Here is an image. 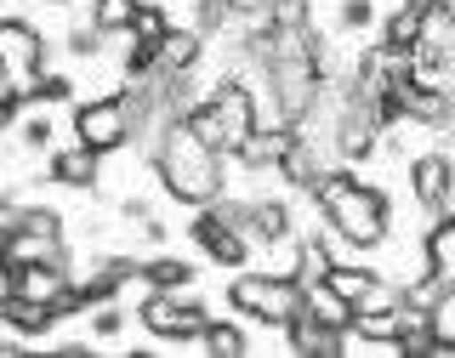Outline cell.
<instances>
[{"label": "cell", "instance_id": "cell-1", "mask_svg": "<svg viewBox=\"0 0 455 358\" xmlns=\"http://www.w3.org/2000/svg\"><path fill=\"white\" fill-rule=\"evenodd\" d=\"M307 199L319 205V217L336 227V239L347 251H381L387 245V227H393V199L364 182L347 160L324 165V177L307 188Z\"/></svg>", "mask_w": 455, "mask_h": 358}, {"label": "cell", "instance_id": "cell-2", "mask_svg": "<svg viewBox=\"0 0 455 358\" xmlns=\"http://www.w3.org/2000/svg\"><path fill=\"white\" fill-rule=\"evenodd\" d=\"M222 160L228 154L211 148V142H199L188 131V120H165L160 131H154V177H160L165 194L188 211L228 194V165Z\"/></svg>", "mask_w": 455, "mask_h": 358}, {"label": "cell", "instance_id": "cell-3", "mask_svg": "<svg viewBox=\"0 0 455 358\" xmlns=\"http://www.w3.org/2000/svg\"><path fill=\"white\" fill-rule=\"evenodd\" d=\"M302 302H307L302 284L274 279V274H234L228 279V307L256 319V324H274V330H284V324L302 313Z\"/></svg>", "mask_w": 455, "mask_h": 358}, {"label": "cell", "instance_id": "cell-4", "mask_svg": "<svg viewBox=\"0 0 455 358\" xmlns=\"http://www.w3.org/2000/svg\"><path fill=\"white\" fill-rule=\"evenodd\" d=\"M137 319H142V330L160 336V341H199V330L211 324V307L188 290H142Z\"/></svg>", "mask_w": 455, "mask_h": 358}, {"label": "cell", "instance_id": "cell-5", "mask_svg": "<svg viewBox=\"0 0 455 358\" xmlns=\"http://www.w3.org/2000/svg\"><path fill=\"white\" fill-rule=\"evenodd\" d=\"M132 137H137V120H132V103H125V91L92 97V103L75 108V142H85L92 154H120Z\"/></svg>", "mask_w": 455, "mask_h": 358}, {"label": "cell", "instance_id": "cell-6", "mask_svg": "<svg viewBox=\"0 0 455 358\" xmlns=\"http://www.w3.org/2000/svg\"><path fill=\"white\" fill-rule=\"evenodd\" d=\"M46 68V35L28 18H0V75L28 85Z\"/></svg>", "mask_w": 455, "mask_h": 358}, {"label": "cell", "instance_id": "cell-7", "mask_svg": "<svg viewBox=\"0 0 455 358\" xmlns=\"http://www.w3.org/2000/svg\"><path fill=\"white\" fill-rule=\"evenodd\" d=\"M410 194H416V205L427 217H438V211L455 205V154L444 148H427L410 160Z\"/></svg>", "mask_w": 455, "mask_h": 358}, {"label": "cell", "instance_id": "cell-8", "mask_svg": "<svg viewBox=\"0 0 455 358\" xmlns=\"http://www.w3.org/2000/svg\"><path fill=\"white\" fill-rule=\"evenodd\" d=\"M296 137H302V125H291V120H267L262 114V125L234 148V160L239 171H279V160L296 148Z\"/></svg>", "mask_w": 455, "mask_h": 358}, {"label": "cell", "instance_id": "cell-9", "mask_svg": "<svg viewBox=\"0 0 455 358\" xmlns=\"http://www.w3.org/2000/svg\"><path fill=\"white\" fill-rule=\"evenodd\" d=\"M211 103H217V114H222V125H228V142H245L256 125H262V108H256V91L239 75H222L217 85H211Z\"/></svg>", "mask_w": 455, "mask_h": 358}, {"label": "cell", "instance_id": "cell-10", "mask_svg": "<svg viewBox=\"0 0 455 358\" xmlns=\"http://www.w3.org/2000/svg\"><path fill=\"white\" fill-rule=\"evenodd\" d=\"M302 290H307V284H302ZM284 341H291V353H302V358H336V353L353 347V330H331V324L313 319V307L302 302V313L284 324Z\"/></svg>", "mask_w": 455, "mask_h": 358}, {"label": "cell", "instance_id": "cell-11", "mask_svg": "<svg viewBox=\"0 0 455 358\" xmlns=\"http://www.w3.org/2000/svg\"><path fill=\"white\" fill-rule=\"evenodd\" d=\"M46 177L63 182V188H97V177H103V154H92L85 142H75V148H52Z\"/></svg>", "mask_w": 455, "mask_h": 358}, {"label": "cell", "instance_id": "cell-12", "mask_svg": "<svg viewBox=\"0 0 455 358\" xmlns=\"http://www.w3.org/2000/svg\"><path fill=\"white\" fill-rule=\"evenodd\" d=\"M75 279V262H18V296L57 302V290Z\"/></svg>", "mask_w": 455, "mask_h": 358}, {"label": "cell", "instance_id": "cell-13", "mask_svg": "<svg viewBox=\"0 0 455 358\" xmlns=\"http://www.w3.org/2000/svg\"><path fill=\"white\" fill-rule=\"evenodd\" d=\"M421 267H433V274L455 279V205L438 211L433 227H427V239H421Z\"/></svg>", "mask_w": 455, "mask_h": 358}, {"label": "cell", "instance_id": "cell-14", "mask_svg": "<svg viewBox=\"0 0 455 358\" xmlns=\"http://www.w3.org/2000/svg\"><path fill=\"white\" fill-rule=\"evenodd\" d=\"M0 324H6V330H18V336H46L52 324H57V313H52V302H35V296H18V290H12L6 302H0Z\"/></svg>", "mask_w": 455, "mask_h": 358}, {"label": "cell", "instance_id": "cell-15", "mask_svg": "<svg viewBox=\"0 0 455 358\" xmlns=\"http://www.w3.org/2000/svg\"><path fill=\"white\" fill-rule=\"evenodd\" d=\"M267 274L274 279H291V284H302L307 279V234H279V239H267Z\"/></svg>", "mask_w": 455, "mask_h": 358}, {"label": "cell", "instance_id": "cell-16", "mask_svg": "<svg viewBox=\"0 0 455 358\" xmlns=\"http://www.w3.org/2000/svg\"><path fill=\"white\" fill-rule=\"evenodd\" d=\"M319 177H324V154H319V142L302 131V137H296V148L279 160V182H291V188H302V194H307Z\"/></svg>", "mask_w": 455, "mask_h": 358}, {"label": "cell", "instance_id": "cell-17", "mask_svg": "<svg viewBox=\"0 0 455 358\" xmlns=\"http://www.w3.org/2000/svg\"><path fill=\"white\" fill-rule=\"evenodd\" d=\"M205 57V35L194 23H171L160 35V68H199Z\"/></svg>", "mask_w": 455, "mask_h": 358}, {"label": "cell", "instance_id": "cell-18", "mask_svg": "<svg viewBox=\"0 0 455 358\" xmlns=\"http://www.w3.org/2000/svg\"><path fill=\"white\" fill-rule=\"evenodd\" d=\"M245 234L256 245L291 234V205H284V199H245Z\"/></svg>", "mask_w": 455, "mask_h": 358}, {"label": "cell", "instance_id": "cell-19", "mask_svg": "<svg viewBox=\"0 0 455 358\" xmlns=\"http://www.w3.org/2000/svg\"><path fill=\"white\" fill-rule=\"evenodd\" d=\"M324 284H331L341 302H353V307H359L364 296L381 284V274H376V267H359V262H331V267H324Z\"/></svg>", "mask_w": 455, "mask_h": 358}, {"label": "cell", "instance_id": "cell-20", "mask_svg": "<svg viewBox=\"0 0 455 358\" xmlns=\"http://www.w3.org/2000/svg\"><path fill=\"white\" fill-rule=\"evenodd\" d=\"M177 120H188V131H194L199 142H211V148L234 154V142H228V125H222V114H217V103H211V97H194V103L182 108Z\"/></svg>", "mask_w": 455, "mask_h": 358}, {"label": "cell", "instance_id": "cell-21", "mask_svg": "<svg viewBox=\"0 0 455 358\" xmlns=\"http://www.w3.org/2000/svg\"><path fill=\"white\" fill-rule=\"evenodd\" d=\"M188 284H194L188 256H148L142 262V290H188Z\"/></svg>", "mask_w": 455, "mask_h": 358}, {"label": "cell", "instance_id": "cell-22", "mask_svg": "<svg viewBox=\"0 0 455 358\" xmlns=\"http://www.w3.org/2000/svg\"><path fill=\"white\" fill-rule=\"evenodd\" d=\"M307 307H313V319H324L331 330H353V302H341V296H336L324 279L307 284Z\"/></svg>", "mask_w": 455, "mask_h": 358}, {"label": "cell", "instance_id": "cell-23", "mask_svg": "<svg viewBox=\"0 0 455 358\" xmlns=\"http://www.w3.org/2000/svg\"><path fill=\"white\" fill-rule=\"evenodd\" d=\"M421 35H427V18H416V12H404V6H398L393 18H381V46L387 52H416Z\"/></svg>", "mask_w": 455, "mask_h": 358}, {"label": "cell", "instance_id": "cell-24", "mask_svg": "<svg viewBox=\"0 0 455 358\" xmlns=\"http://www.w3.org/2000/svg\"><path fill=\"white\" fill-rule=\"evenodd\" d=\"M199 347L211 358H245V330H239L234 319H217V313H211V324L199 330Z\"/></svg>", "mask_w": 455, "mask_h": 358}, {"label": "cell", "instance_id": "cell-25", "mask_svg": "<svg viewBox=\"0 0 455 358\" xmlns=\"http://www.w3.org/2000/svg\"><path fill=\"white\" fill-rule=\"evenodd\" d=\"M251 251H256V239L245 234V227H222V234L205 245V256H211L217 267H245V262H251Z\"/></svg>", "mask_w": 455, "mask_h": 358}, {"label": "cell", "instance_id": "cell-26", "mask_svg": "<svg viewBox=\"0 0 455 358\" xmlns=\"http://www.w3.org/2000/svg\"><path fill=\"white\" fill-rule=\"evenodd\" d=\"M137 6L142 0H92V23L103 28V35H132Z\"/></svg>", "mask_w": 455, "mask_h": 358}, {"label": "cell", "instance_id": "cell-27", "mask_svg": "<svg viewBox=\"0 0 455 358\" xmlns=\"http://www.w3.org/2000/svg\"><path fill=\"white\" fill-rule=\"evenodd\" d=\"M12 227H23V234H46V239H63V217H57L52 205H18Z\"/></svg>", "mask_w": 455, "mask_h": 358}, {"label": "cell", "instance_id": "cell-28", "mask_svg": "<svg viewBox=\"0 0 455 358\" xmlns=\"http://www.w3.org/2000/svg\"><path fill=\"white\" fill-rule=\"evenodd\" d=\"M427 324H433L438 347H444V353H455V284H444V296L433 302V313H427Z\"/></svg>", "mask_w": 455, "mask_h": 358}, {"label": "cell", "instance_id": "cell-29", "mask_svg": "<svg viewBox=\"0 0 455 358\" xmlns=\"http://www.w3.org/2000/svg\"><path fill=\"white\" fill-rule=\"evenodd\" d=\"M23 91H28V103H68V97H75V80H68V75H46V68H40Z\"/></svg>", "mask_w": 455, "mask_h": 358}, {"label": "cell", "instance_id": "cell-30", "mask_svg": "<svg viewBox=\"0 0 455 358\" xmlns=\"http://www.w3.org/2000/svg\"><path fill=\"white\" fill-rule=\"evenodd\" d=\"M393 353H404V358H433V353H444V347H438L433 324H427V319H416V324H410L404 336L393 341Z\"/></svg>", "mask_w": 455, "mask_h": 358}, {"label": "cell", "instance_id": "cell-31", "mask_svg": "<svg viewBox=\"0 0 455 358\" xmlns=\"http://www.w3.org/2000/svg\"><path fill=\"white\" fill-rule=\"evenodd\" d=\"M194 28H199L205 40L228 35V28H234V12H228V0H199V6H194Z\"/></svg>", "mask_w": 455, "mask_h": 358}, {"label": "cell", "instance_id": "cell-32", "mask_svg": "<svg viewBox=\"0 0 455 358\" xmlns=\"http://www.w3.org/2000/svg\"><path fill=\"white\" fill-rule=\"evenodd\" d=\"M267 23H279V28H313V6H307V0H274V6H267Z\"/></svg>", "mask_w": 455, "mask_h": 358}, {"label": "cell", "instance_id": "cell-33", "mask_svg": "<svg viewBox=\"0 0 455 358\" xmlns=\"http://www.w3.org/2000/svg\"><path fill=\"white\" fill-rule=\"evenodd\" d=\"M165 28H171L165 6H154V0H142V6H137V23H132V35H137V40H160Z\"/></svg>", "mask_w": 455, "mask_h": 358}, {"label": "cell", "instance_id": "cell-34", "mask_svg": "<svg viewBox=\"0 0 455 358\" xmlns=\"http://www.w3.org/2000/svg\"><path fill=\"white\" fill-rule=\"evenodd\" d=\"M120 330H125V307L120 302H97L92 307V336L108 341V336H120Z\"/></svg>", "mask_w": 455, "mask_h": 358}, {"label": "cell", "instance_id": "cell-35", "mask_svg": "<svg viewBox=\"0 0 455 358\" xmlns=\"http://www.w3.org/2000/svg\"><path fill=\"white\" fill-rule=\"evenodd\" d=\"M68 52H75V57H97V52H103V28H97L92 18H85L80 28H68Z\"/></svg>", "mask_w": 455, "mask_h": 358}, {"label": "cell", "instance_id": "cell-36", "mask_svg": "<svg viewBox=\"0 0 455 358\" xmlns=\"http://www.w3.org/2000/svg\"><path fill=\"white\" fill-rule=\"evenodd\" d=\"M370 23H376V6H370V0H341V28L359 35V28H370Z\"/></svg>", "mask_w": 455, "mask_h": 358}, {"label": "cell", "instance_id": "cell-37", "mask_svg": "<svg viewBox=\"0 0 455 358\" xmlns=\"http://www.w3.org/2000/svg\"><path fill=\"white\" fill-rule=\"evenodd\" d=\"M23 142H28V148H52V114H28V120H23Z\"/></svg>", "mask_w": 455, "mask_h": 358}, {"label": "cell", "instance_id": "cell-38", "mask_svg": "<svg viewBox=\"0 0 455 358\" xmlns=\"http://www.w3.org/2000/svg\"><path fill=\"white\" fill-rule=\"evenodd\" d=\"M267 6H274V0H228L234 23H256V18H267Z\"/></svg>", "mask_w": 455, "mask_h": 358}, {"label": "cell", "instance_id": "cell-39", "mask_svg": "<svg viewBox=\"0 0 455 358\" xmlns=\"http://www.w3.org/2000/svg\"><path fill=\"white\" fill-rule=\"evenodd\" d=\"M12 290H18V262H12V256H0V302H6Z\"/></svg>", "mask_w": 455, "mask_h": 358}, {"label": "cell", "instance_id": "cell-40", "mask_svg": "<svg viewBox=\"0 0 455 358\" xmlns=\"http://www.w3.org/2000/svg\"><path fill=\"white\" fill-rule=\"evenodd\" d=\"M398 6H404V12H416V18H433V12H438V0H398Z\"/></svg>", "mask_w": 455, "mask_h": 358}, {"label": "cell", "instance_id": "cell-41", "mask_svg": "<svg viewBox=\"0 0 455 358\" xmlns=\"http://www.w3.org/2000/svg\"><path fill=\"white\" fill-rule=\"evenodd\" d=\"M46 6H63V0H46Z\"/></svg>", "mask_w": 455, "mask_h": 358}, {"label": "cell", "instance_id": "cell-42", "mask_svg": "<svg viewBox=\"0 0 455 358\" xmlns=\"http://www.w3.org/2000/svg\"><path fill=\"white\" fill-rule=\"evenodd\" d=\"M450 91H455V80H450Z\"/></svg>", "mask_w": 455, "mask_h": 358}]
</instances>
